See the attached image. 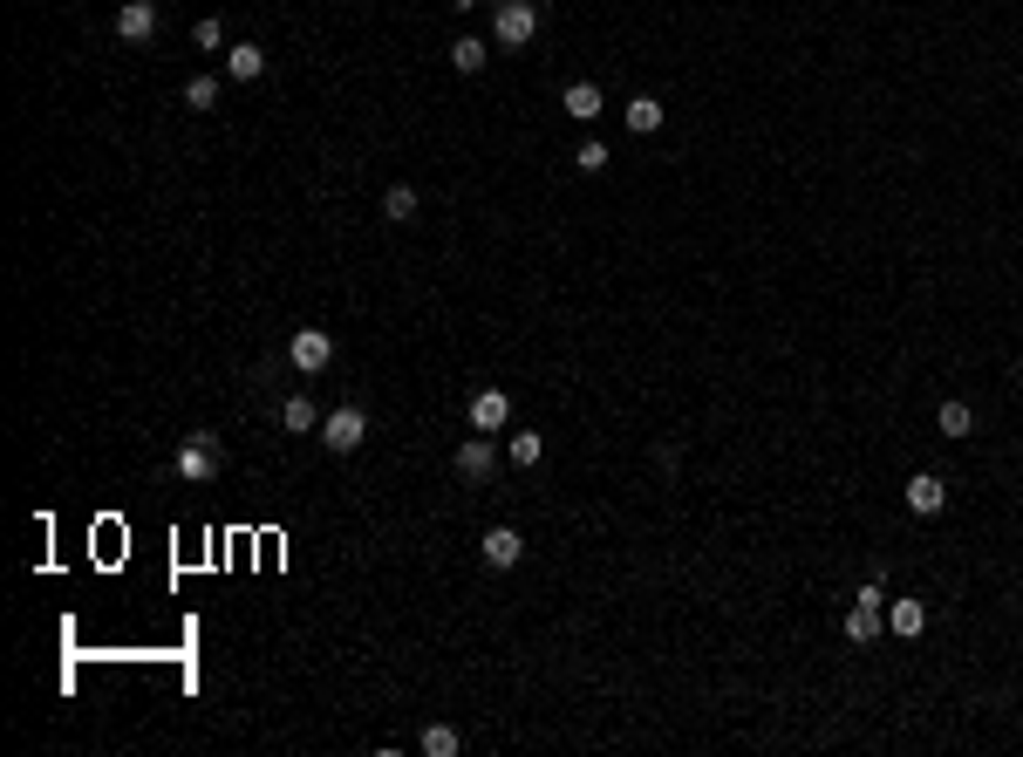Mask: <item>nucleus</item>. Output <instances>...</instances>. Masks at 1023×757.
Segmentation results:
<instances>
[{"mask_svg":"<svg viewBox=\"0 0 1023 757\" xmlns=\"http://www.w3.org/2000/svg\"><path fill=\"white\" fill-rule=\"evenodd\" d=\"M880 628H887V594H880V580H867L860 601L846 607V642L867 648V642H880Z\"/></svg>","mask_w":1023,"mask_h":757,"instance_id":"nucleus-1","label":"nucleus"},{"mask_svg":"<svg viewBox=\"0 0 1023 757\" xmlns=\"http://www.w3.org/2000/svg\"><path fill=\"white\" fill-rule=\"evenodd\" d=\"M219 464H226V451H219V437H212V430H198V437H185V444H178V478H185V485H212V478H219Z\"/></svg>","mask_w":1023,"mask_h":757,"instance_id":"nucleus-2","label":"nucleus"},{"mask_svg":"<svg viewBox=\"0 0 1023 757\" xmlns=\"http://www.w3.org/2000/svg\"><path fill=\"white\" fill-rule=\"evenodd\" d=\"M287 362H294L301 376H321V369H335V335H328V328H294V341H287Z\"/></svg>","mask_w":1023,"mask_h":757,"instance_id":"nucleus-3","label":"nucleus"},{"mask_svg":"<svg viewBox=\"0 0 1023 757\" xmlns=\"http://www.w3.org/2000/svg\"><path fill=\"white\" fill-rule=\"evenodd\" d=\"M362 437H369V417H362L355 403H341V410H328V417H321V444H328L335 457L362 451Z\"/></svg>","mask_w":1023,"mask_h":757,"instance_id":"nucleus-4","label":"nucleus"},{"mask_svg":"<svg viewBox=\"0 0 1023 757\" xmlns=\"http://www.w3.org/2000/svg\"><path fill=\"white\" fill-rule=\"evenodd\" d=\"M492 35L505 41V48H526V41L539 35V7H532V0H505L498 21H492Z\"/></svg>","mask_w":1023,"mask_h":757,"instance_id":"nucleus-5","label":"nucleus"},{"mask_svg":"<svg viewBox=\"0 0 1023 757\" xmlns=\"http://www.w3.org/2000/svg\"><path fill=\"white\" fill-rule=\"evenodd\" d=\"M492 471H498V451H492V437H485V430L457 444V478H464V485H485Z\"/></svg>","mask_w":1023,"mask_h":757,"instance_id":"nucleus-6","label":"nucleus"},{"mask_svg":"<svg viewBox=\"0 0 1023 757\" xmlns=\"http://www.w3.org/2000/svg\"><path fill=\"white\" fill-rule=\"evenodd\" d=\"M478 553H485V567L505 573V567H519V560H526V539H519V526H492L485 539H478Z\"/></svg>","mask_w":1023,"mask_h":757,"instance_id":"nucleus-7","label":"nucleus"},{"mask_svg":"<svg viewBox=\"0 0 1023 757\" xmlns=\"http://www.w3.org/2000/svg\"><path fill=\"white\" fill-rule=\"evenodd\" d=\"M116 35H123V41H151L157 35V0H123V7H116Z\"/></svg>","mask_w":1023,"mask_h":757,"instance_id":"nucleus-8","label":"nucleus"},{"mask_svg":"<svg viewBox=\"0 0 1023 757\" xmlns=\"http://www.w3.org/2000/svg\"><path fill=\"white\" fill-rule=\"evenodd\" d=\"M505 417H512V396H505V389H478V396H471V430L492 437V430H505Z\"/></svg>","mask_w":1023,"mask_h":757,"instance_id":"nucleus-9","label":"nucleus"},{"mask_svg":"<svg viewBox=\"0 0 1023 757\" xmlns=\"http://www.w3.org/2000/svg\"><path fill=\"white\" fill-rule=\"evenodd\" d=\"M942 505H948V485L935 478V471H914V478H908V512L928 519V512H942Z\"/></svg>","mask_w":1023,"mask_h":757,"instance_id":"nucleus-10","label":"nucleus"},{"mask_svg":"<svg viewBox=\"0 0 1023 757\" xmlns=\"http://www.w3.org/2000/svg\"><path fill=\"white\" fill-rule=\"evenodd\" d=\"M226 76H232V82H260V76H266L260 41H232V48H226Z\"/></svg>","mask_w":1023,"mask_h":757,"instance_id":"nucleus-11","label":"nucleus"},{"mask_svg":"<svg viewBox=\"0 0 1023 757\" xmlns=\"http://www.w3.org/2000/svg\"><path fill=\"white\" fill-rule=\"evenodd\" d=\"M560 110H567L573 123H594V116H601L607 103H601V89H594V82H567V96H560Z\"/></svg>","mask_w":1023,"mask_h":757,"instance_id":"nucleus-12","label":"nucleus"},{"mask_svg":"<svg viewBox=\"0 0 1023 757\" xmlns=\"http://www.w3.org/2000/svg\"><path fill=\"white\" fill-rule=\"evenodd\" d=\"M887 628H894L901 642H914V635L928 628V601H894L887 607Z\"/></svg>","mask_w":1023,"mask_h":757,"instance_id":"nucleus-13","label":"nucleus"},{"mask_svg":"<svg viewBox=\"0 0 1023 757\" xmlns=\"http://www.w3.org/2000/svg\"><path fill=\"white\" fill-rule=\"evenodd\" d=\"M382 219H389V226H410V219H417V191L389 185V191H382Z\"/></svg>","mask_w":1023,"mask_h":757,"instance_id":"nucleus-14","label":"nucleus"},{"mask_svg":"<svg viewBox=\"0 0 1023 757\" xmlns=\"http://www.w3.org/2000/svg\"><path fill=\"white\" fill-rule=\"evenodd\" d=\"M417 751H423V757H457V730H451V723H423Z\"/></svg>","mask_w":1023,"mask_h":757,"instance_id":"nucleus-15","label":"nucleus"},{"mask_svg":"<svg viewBox=\"0 0 1023 757\" xmlns=\"http://www.w3.org/2000/svg\"><path fill=\"white\" fill-rule=\"evenodd\" d=\"M621 116H628V130H635V137H648V130H662V103H655V96H635V103H628Z\"/></svg>","mask_w":1023,"mask_h":757,"instance_id":"nucleus-16","label":"nucleus"},{"mask_svg":"<svg viewBox=\"0 0 1023 757\" xmlns=\"http://www.w3.org/2000/svg\"><path fill=\"white\" fill-rule=\"evenodd\" d=\"M451 69H457V76H478V69H485V41H478V35L451 41Z\"/></svg>","mask_w":1023,"mask_h":757,"instance_id":"nucleus-17","label":"nucleus"},{"mask_svg":"<svg viewBox=\"0 0 1023 757\" xmlns=\"http://www.w3.org/2000/svg\"><path fill=\"white\" fill-rule=\"evenodd\" d=\"M280 423H287L294 437H307V430H314V403H307V396H287V403H280Z\"/></svg>","mask_w":1023,"mask_h":757,"instance_id":"nucleus-18","label":"nucleus"},{"mask_svg":"<svg viewBox=\"0 0 1023 757\" xmlns=\"http://www.w3.org/2000/svg\"><path fill=\"white\" fill-rule=\"evenodd\" d=\"M935 423H942V437H969V430H976V410H969V403H942Z\"/></svg>","mask_w":1023,"mask_h":757,"instance_id":"nucleus-19","label":"nucleus"},{"mask_svg":"<svg viewBox=\"0 0 1023 757\" xmlns=\"http://www.w3.org/2000/svg\"><path fill=\"white\" fill-rule=\"evenodd\" d=\"M539 457H546V437H539V430H519V437H512V464H526V471H532Z\"/></svg>","mask_w":1023,"mask_h":757,"instance_id":"nucleus-20","label":"nucleus"},{"mask_svg":"<svg viewBox=\"0 0 1023 757\" xmlns=\"http://www.w3.org/2000/svg\"><path fill=\"white\" fill-rule=\"evenodd\" d=\"M185 103H191V110H212V103H219V76H191L185 82Z\"/></svg>","mask_w":1023,"mask_h":757,"instance_id":"nucleus-21","label":"nucleus"},{"mask_svg":"<svg viewBox=\"0 0 1023 757\" xmlns=\"http://www.w3.org/2000/svg\"><path fill=\"white\" fill-rule=\"evenodd\" d=\"M191 41H198L205 55H219V48H226V21H212V14H205V21L191 28Z\"/></svg>","mask_w":1023,"mask_h":757,"instance_id":"nucleus-22","label":"nucleus"},{"mask_svg":"<svg viewBox=\"0 0 1023 757\" xmlns=\"http://www.w3.org/2000/svg\"><path fill=\"white\" fill-rule=\"evenodd\" d=\"M573 164H580L587 178H594V171H607V144H601V137H587V144L573 151Z\"/></svg>","mask_w":1023,"mask_h":757,"instance_id":"nucleus-23","label":"nucleus"},{"mask_svg":"<svg viewBox=\"0 0 1023 757\" xmlns=\"http://www.w3.org/2000/svg\"><path fill=\"white\" fill-rule=\"evenodd\" d=\"M451 7H457V14H471V7H478V0H451Z\"/></svg>","mask_w":1023,"mask_h":757,"instance_id":"nucleus-24","label":"nucleus"}]
</instances>
